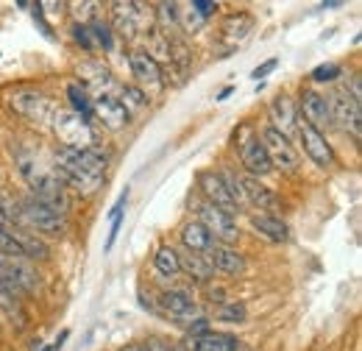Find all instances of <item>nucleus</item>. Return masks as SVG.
I'll return each mask as SVG.
<instances>
[{
	"mask_svg": "<svg viewBox=\"0 0 362 351\" xmlns=\"http://www.w3.org/2000/svg\"><path fill=\"white\" fill-rule=\"evenodd\" d=\"M109 165V154L100 145H92L84 151L62 148L56 151V171L53 176L64 184V190H76L78 195H95L103 184V171Z\"/></svg>",
	"mask_w": 362,
	"mask_h": 351,
	"instance_id": "obj_1",
	"label": "nucleus"
},
{
	"mask_svg": "<svg viewBox=\"0 0 362 351\" xmlns=\"http://www.w3.org/2000/svg\"><path fill=\"white\" fill-rule=\"evenodd\" d=\"M53 132L59 137L62 148H73V151H84L98 145V137L95 129L90 126V120H84L81 115L70 112V109H62L53 115Z\"/></svg>",
	"mask_w": 362,
	"mask_h": 351,
	"instance_id": "obj_2",
	"label": "nucleus"
},
{
	"mask_svg": "<svg viewBox=\"0 0 362 351\" xmlns=\"http://www.w3.org/2000/svg\"><path fill=\"white\" fill-rule=\"evenodd\" d=\"M198 223H201V226L209 231V237L218 240L221 246H231V243L240 240V226H237L234 215H228L226 209H221V207H215V204H209V201H204V204L198 207Z\"/></svg>",
	"mask_w": 362,
	"mask_h": 351,
	"instance_id": "obj_3",
	"label": "nucleus"
},
{
	"mask_svg": "<svg viewBox=\"0 0 362 351\" xmlns=\"http://www.w3.org/2000/svg\"><path fill=\"white\" fill-rule=\"evenodd\" d=\"M17 212H20V220H25L28 226H34V229H37V231H42V234H50V237H62V234L67 231V223H64V218H62L59 212L47 209L45 204L34 201V198H25V201H20Z\"/></svg>",
	"mask_w": 362,
	"mask_h": 351,
	"instance_id": "obj_4",
	"label": "nucleus"
},
{
	"mask_svg": "<svg viewBox=\"0 0 362 351\" xmlns=\"http://www.w3.org/2000/svg\"><path fill=\"white\" fill-rule=\"evenodd\" d=\"M326 103H329V120L332 123H337L340 129H351L354 137H360V123H362V115H360V100H354L351 95H349V89H343V92H332L329 98H326Z\"/></svg>",
	"mask_w": 362,
	"mask_h": 351,
	"instance_id": "obj_5",
	"label": "nucleus"
},
{
	"mask_svg": "<svg viewBox=\"0 0 362 351\" xmlns=\"http://www.w3.org/2000/svg\"><path fill=\"white\" fill-rule=\"evenodd\" d=\"M31 187H34V195H31L34 201L45 204L47 209L59 212L62 218L67 215V209H70V195H67L64 184H62L56 176H53V173L34 176V178H31Z\"/></svg>",
	"mask_w": 362,
	"mask_h": 351,
	"instance_id": "obj_6",
	"label": "nucleus"
},
{
	"mask_svg": "<svg viewBox=\"0 0 362 351\" xmlns=\"http://www.w3.org/2000/svg\"><path fill=\"white\" fill-rule=\"evenodd\" d=\"M262 145H265V154L271 159L273 168H281V171H296L298 168V154L290 142V137L279 134L276 129H265L262 132Z\"/></svg>",
	"mask_w": 362,
	"mask_h": 351,
	"instance_id": "obj_7",
	"label": "nucleus"
},
{
	"mask_svg": "<svg viewBox=\"0 0 362 351\" xmlns=\"http://www.w3.org/2000/svg\"><path fill=\"white\" fill-rule=\"evenodd\" d=\"M92 115L112 132H120L123 126H129L132 115L126 112V106L120 103V98L109 95V92H100L95 100H92Z\"/></svg>",
	"mask_w": 362,
	"mask_h": 351,
	"instance_id": "obj_8",
	"label": "nucleus"
},
{
	"mask_svg": "<svg viewBox=\"0 0 362 351\" xmlns=\"http://www.w3.org/2000/svg\"><path fill=\"white\" fill-rule=\"evenodd\" d=\"M112 14L117 23V31L123 37H136L145 23L151 20V11H145V6L139 3H112Z\"/></svg>",
	"mask_w": 362,
	"mask_h": 351,
	"instance_id": "obj_9",
	"label": "nucleus"
},
{
	"mask_svg": "<svg viewBox=\"0 0 362 351\" xmlns=\"http://www.w3.org/2000/svg\"><path fill=\"white\" fill-rule=\"evenodd\" d=\"M298 137H301L304 154L315 162L317 168H332V165H334V151H332V145L326 142L323 134L315 132V129L307 126V123H301V126H298Z\"/></svg>",
	"mask_w": 362,
	"mask_h": 351,
	"instance_id": "obj_10",
	"label": "nucleus"
},
{
	"mask_svg": "<svg viewBox=\"0 0 362 351\" xmlns=\"http://www.w3.org/2000/svg\"><path fill=\"white\" fill-rule=\"evenodd\" d=\"M301 117L307 126H313L315 132L326 129L332 120H329V103H326V95H320L315 89H304L301 92Z\"/></svg>",
	"mask_w": 362,
	"mask_h": 351,
	"instance_id": "obj_11",
	"label": "nucleus"
},
{
	"mask_svg": "<svg viewBox=\"0 0 362 351\" xmlns=\"http://www.w3.org/2000/svg\"><path fill=\"white\" fill-rule=\"evenodd\" d=\"M204 257H206V263L212 265V270H221V273H226V276H237V273L245 270V257H243L237 248H231V246L212 243V248H209Z\"/></svg>",
	"mask_w": 362,
	"mask_h": 351,
	"instance_id": "obj_12",
	"label": "nucleus"
},
{
	"mask_svg": "<svg viewBox=\"0 0 362 351\" xmlns=\"http://www.w3.org/2000/svg\"><path fill=\"white\" fill-rule=\"evenodd\" d=\"M240 159H243L245 171L254 176V178L268 176L273 171L271 159H268L265 145H262V139H259V137H251V139H245V142L240 145Z\"/></svg>",
	"mask_w": 362,
	"mask_h": 351,
	"instance_id": "obj_13",
	"label": "nucleus"
},
{
	"mask_svg": "<svg viewBox=\"0 0 362 351\" xmlns=\"http://www.w3.org/2000/svg\"><path fill=\"white\" fill-rule=\"evenodd\" d=\"M198 181H201V190H204V195H206V201H209V204H215V207L226 209L228 215H234V209H237V198L228 192L223 176L221 173H201Z\"/></svg>",
	"mask_w": 362,
	"mask_h": 351,
	"instance_id": "obj_14",
	"label": "nucleus"
},
{
	"mask_svg": "<svg viewBox=\"0 0 362 351\" xmlns=\"http://www.w3.org/2000/svg\"><path fill=\"white\" fill-rule=\"evenodd\" d=\"M8 106L14 112L31 117V120H42L47 112V98L42 92H37V89H17L11 95V100H8Z\"/></svg>",
	"mask_w": 362,
	"mask_h": 351,
	"instance_id": "obj_15",
	"label": "nucleus"
},
{
	"mask_svg": "<svg viewBox=\"0 0 362 351\" xmlns=\"http://www.w3.org/2000/svg\"><path fill=\"white\" fill-rule=\"evenodd\" d=\"M129 64H132V73H134V79L139 84H148V87H159L162 84V67L148 50H134Z\"/></svg>",
	"mask_w": 362,
	"mask_h": 351,
	"instance_id": "obj_16",
	"label": "nucleus"
},
{
	"mask_svg": "<svg viewBox=\"0 0 362 351\" xmlns=\"http://www.w3.org/2000/svg\"><path fill=\"white\" fill-rule=\"evenodd\" d=\"M240 198H245L257 209H273L276 207V192L268 184H262L259 178H254V176L240 178Z\"/></svg>",
	"mask_w": 362,
	"mask_h": 351,
	"instance_id": "obj_17",
	"label": "nucleus"
},
{
	"mask_svg": "<svg viewBox=\"0 0 362 351\" xmlns=\"http://www.w3.org/2000/svg\"><path fill=\"white\" fill-rule=\"evenodd\" d=\"M296 117H298V109H296V100L290 95H279L271 103V129H276L279 134H287L296 129Z\"/></svg>",
	"mask_w": 362,
	"mask_h": 351,
	"instance_id": "obj_18",
	"label": "nucleus"
},
{
	"mask_svg": "<svg viewBox=\"0 0 362 351\" xmlns=\"http://www.w3.org/2000/svg\"><path fill=\"white\" fill-rule=\"evenodd\" d=\"M243 343L226 335V332H206V335H198V338H189V351H240Z\"/></svg>",
	"mask_w": 362,
	"mask_h": 351,
	"instance_id": "obj_19",
	"label": "nucleus"
},
{
	"mask_svg": "<svg viewBox=\"0 0 362 351\" xmlns=\"http://www.w3.org/2000/svg\"><path fill=\"white\" fill-rule=\"evenodd\" d=\"M162 309L173 318H192L198 312V304L192 301V296L187 290H168V293H162Z\"/></svg>",
	"mask_w": 362,
	"mask_h": 351,
	"instance_id": "obj_20",
	"label": "nucleus"
},
{
	"mask_svg": "<svg viewBox=\"0 0 362 351\" xmlns=\"http://www.w3.org/2000/svg\"><path fill=\"white\" fill-rule=\"evenodd\" d=\"M181 243L187 246L189 254H206L215 240L209 237V231H206L198 220H192V223H187V226L181 229Z\"/></svg>",
	"mask_w": 362,
	"mask_h": 351,
	"instance_id": "obj_21",
	"label": "nucleus"
},
{
	"mask_svg": "<svg viewBox=\"0 0 362 351\" xmlns=\"http://www.w3.org/2000/svg\"><path fill=\"white\" fill-rule=\"evenodd\" d=\"M251 226H254L265 240H271V243H287V237H290L287 223L281 218H276V215H254V218H251Z\"/></svg>",
	"mask_w": 362,
	"mask_h": 351,
	"instance_id": "obj_22",
	"label": "nucleus"
},
{
	"mask_svg": "<svg viewBox=\"0 0 362 351\" xmlns=\"http://www.w3.org/2000/svg\"><path fill=\"white\" fill-rule=\"evenodd\" d=\"M251 25H254V20H251V14H245V11L228 14L226 20H223V25H221V34H223L226 42H240V40H245V37L251 34Z\"/></svg>",
	"mask_w": 362,
	"mask_h": 351,
	"instance_id": "obj_23",
	"label": "nucleus"
},
{
	"mask_svg": "<svg viewBox=\"0 0 362 351\" xmlns=\"http://www.w3.org/2000/svg\"><path fill=\"white\" fill-rule=\"evenodd\" d=\"M153 267H156V273H159V276H168V279L179 276L181 273L179 254H176L170 246H162V248L156 251V257H153Z\"/></svg>",
	"mask_w": 362,
	"mask_h": 351,
	"instance_id": "obj_24",
	"label": "nucleus"
},
{
	"mask_svg": "<svg viewBox=\"0 0 362 351\" xmlns=\"http://www.w3.org/2000/svg\"><path fill=\"white\" fill-rule=\"evenodd\" d=\"M179 265L181 270H187L192 279H198V282H206L215 270H212V265L206 263V257L204 254H187V257H179Z\"/></svg>",
	"mask_w": 362,
	"mask_h": 351,
	"instance_id": "obj_25",
	"label": "nucleus"
},
{
	"mask_svg": "<svg viewBox=\"0 0 362 351\" xmlns=\"http://www.w3.org/2000/svg\"><path fill=\"white\" fill-rule=\"evenodd\" d=\"M0 309H6L8 318H17V323L23 326L25 323V312L20 307V301L14 299V287L0 276Z\"/></svg>",
	"mask_w": 362,
	"mask_h": 351,
	"instance_id": "obj_26",
	"label": "nucleus"
},
{
	"mask_svg": "<svg viewBox=\"0 0 362 351\" xmlns=\"http://www.w3.org/2000/svg\"><path fill=\"white\" fill-rule=\"evenodd\" d=\"M67 98H70V103H73L70 112H76V115H81L84 120H90L92 100H90V95H87V87H81V84H70V87H67Z\"/></svg>",
	"mask_w": 362,
	"mask_h": 351,
	"instance_id": "obj_27",
	"label": "nucleus"
},
{
	"mask_svg": "<svg viewBox=\"0 0 362 351\" xmlns=\"http://www.w3.org/2000/svg\"><path fill=\"white\" fill-rule=\"evenodd\" d=\"M215 318L218 321H228V323H240V321H245V307L240 301H221Z\"/></svg>",
	"mask_w": 362,
	"mask_h": 351,
	"instance_id": "obj_28",
	"label": "nucleus"
},
{
	"mask_svg": "<svg viewBox=\"0 0 362 351\" xmlns=\"http://www.w3.org/2000/svg\"><path fill=\"white\" fill-rule=\"evenodd\" d=\"M120 95H123V106H126V112L132 115V112H136V109H142L145 103H148V98H145V92L136 87H123L120 89Z\"/></svg>",
	"mask_w": 362,
	"mask_h": 351,
	"instance_id": "obj_29",
	"label": "nucleus"
},
{
	"mask_svg": "<svg viewBox=\"0 0 362 351\" xmlns=\"http://www.w3.org/2000/svg\"><path fill=\"white\" fill-rule=\"evenodd\" d=\"M340 73H343V67H340V64H334V62H329V64H317L310 79H313L315 84H329V81L340 79Z\"/></svg>",
	"mask_w": 362,
	"mask_h": 351,
	"instance_id": "obj_30",
	"label": "nucleus"
},
{
	"mask_svg": "<svg viewBox=\"0 0 362 351\" xmlns=\"http://www.w3.org/2000/svg\"><path fill=\"white\" fill-rule=\"evenodd\" d=\"M90 28V37L95 45H100L103 50H109L112 47V31L103 25V23H92V25H87Z\"/></svg>",
	"mask_w": 362,
	"mask_h": 351,
	"instance_id": "obj_31",
	"label": "nucleus"
},
{
	"mask_svg": "<svg viewBox=\"0 0 362 351\" xmlns=\"http://www.w3.org/2000/svg\"><path fill=\"white\" fill-rule=\"evenodd\" d=\"M189 8H195V14L206 20L212 11H218V3H212V0H192V6H189Z\"/></svg>",
	"mask_w": 362,
	"mask_h": 351,
	"instance_id": "obj_32",
	"label": "nucleus"
},
{
	"mask_svg": "<svg viewBox=\"0 0 362 351\" xmlns=\"http://www.w3.org/2000/svg\"><path fill=\"white\" fill-rule=\"evenodd\" d=\"M73 37H76V42L84 45L87 50H92V47H95V42H92V37H90V28H87V25H76V28H73Z\"/></svg>",
	"mask_w": 362,
	"mask_h": 351,
	"instance_id": "obj_33",
	"label": "nucleus"
},
{
	"mask_svg": "<svg viewBox=\"0 0 362 351\" xmlns=\"http://www.w3.org/2000/svg\"><path fill=\"white\" fill-rule=\"evenodd\" d=\"M159 8H162V17H165V20H170V23H179L181 20L179 3H162Z\"/></svg>",
	"mask_w": 362,
	"mask_h": 351,
	"instance_id": "obj_34",
	"label": "nucleus"
},
{
	"mask_svg": "<svg viewBox=\"0 0 362 351\" xmlns=\"http://www.w3.org/2000/svg\"><path fill=\"white\" fill-rule=\"evenodd\" d=\"M187 329H189V335H192V338H198V335H206V332H212V329H209V321H206V318H195V321H192V323H189Z\"/></svg>",
	"mask_w": 362,
	"mask_h": 351,
	"instance_id": "obj_35",
	"label": "nucleus"
},
{
	"mask_svg": "<svg viewBox=\"0 0 362 351\" xmlns=\"http://www.w3.org/2000/svg\"><path fill=\"white\" fill-rule=\"evenodd\" d=\"M276 67H279V59H268L265 64H259V67H257V70L251 73V79H257V81H259V79H265L268 73H273Z\"/></svg>",
	"mask_w": 362,
	"mask_h": 351,
	"instance_id": "obj_36",
	"label": "nucleus"
},
{
	"mask_svg": "<svg viewBox=\"0 0 362 351\" xmlns=\"http://www.w3.org/2000/svg\"><path fill=\"white\" fill-rule=\"evenodd\" d=\"M120 351H151L148 346H142V343H129V346H123Z\"/></svg>",
	"mask_w": 362,
	"mask_h": 351,
	"instance_id": "obj_37",
	"label": "nucleus"
},
{
	"mask_svg": "<svg viewBox=\"0 0 362 351\" xmlns=\"http://www.w3.org/2000/svg\"><path fill=\"white\" fill-rule=\"evenodd\" d=\"M234 92V87H226V89H221V95H218V100H226L228 95Z\"/></svg>",
	"mask_w": 362,
	"mask_h": 351,
	"instance_id": "obj_38",
	"label": "nucleus"
},
{
	"mask_svg": "<svg viewBox=\"0 0 362 351\" xmlns=\"http://www.w3.org/2000/svg\"><path fill=\"white\" fill-rule=\"evenodd\" d=\"M170 351H189L187 346H176V349H170Z\"/></svg>",
	"mask_w": 362,
	"mask_h": 351,
	"instance_id": "obj_39",
	"label": "nucleus"
},
{
	"mask_svg": "<svg viewBox=\"0 0 362 351\" xmlns=\"http://www.w3.org/2000/svg\"><path fill=\"white\" fill-rule=\"evenodd\" d=\"M0 338H3V329H0Z\"/></svg>",
	"mask_w": 362,
	"mask_h": 351,
	"instance_id": "obj_40",
	"label": "nucleus"
},
{
	"mask_svg": "<svg viewBox=\"0 0 362 351\" xmlns=\"http://www.w3.org/2000/svg\"><path fill=\"white\" fill-rule=\"evenodd\" d=\"M240 351H248V349H240Z\"/></svg>",
	"mask_w": 362,
	"mask_h": 351,
	"instance_id": "obj_41",
	"label": "nucleus"
}]
</instances>
